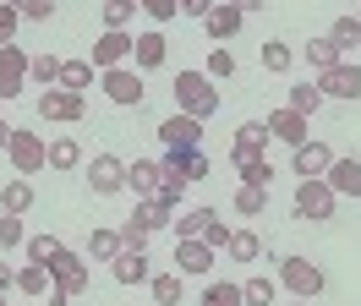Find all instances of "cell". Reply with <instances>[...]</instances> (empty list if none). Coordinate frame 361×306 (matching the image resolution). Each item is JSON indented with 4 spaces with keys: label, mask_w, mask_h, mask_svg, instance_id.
Here are the masks:
<instances>
[{
    "label": "cell",
    "mask_w": 361,
    "mask_h": 306,
    "mask_svg": "<svg viewBox=\"0 0 361 306\" xmlns=\"http://www.w3.org/2000/svg\"><path fill=\"white\" fill-rule=\"evenodd\" d=\"M132 17H137V0H110L104 6V33H126Z\"/></svg>",
    "instance_id": "obj_38"
},
{
    "label": "cell",
    "mask_w": 361,
    "mask_h": 306,
    "mask_svg": "<svg viewBox=\"0 0 361 306\" xmlns=\"http://www.w3.org/2000/svg\"><path fill=\"white\" fill-rule=\"evenodd\" d=\"M11 164H17V175H39L49 164V142L39 137V131H27V126H17L11 131Z\"/></svg>",
    "instance_id": "obj_4"
},
{
    "label": "cell",
    "mask_w": 361,
    "mask_h": 306,
    "mask_svg": "<svg viewBox=\"0 0 361 306\" xmlns=\"http://www.w3.org/2000/svg\"><path fill=\"white\" fill-rule=\"evenodd\" d=\"M61 55H33V66H27V77H33V82L39 87H61Z\"/></svg>",
    "instance_id": "obj_34"
},
{
    "label": "cell",
    "mask_w": 361,
    "mask_h": 306,
    "mask_svg": "<svg viewBox=\"0 0 361 306\" xmlns=\"http://www.w3.org/2000/svg\"><path fill=\"white\" fill-rule=\"evenodd\" d=\"M39 115L44 121H61V126H77L88 115V99L82 93H66V87H44L39 93Z\"/></svg>",
    "instance_id": "obj_6"
},
{
    "label": "cell",
    "mask_w": 361,
    "mask_h": 306,
    "mask_svg": "<svg viewBox=\"0 0 361 306\" xmlns=\"http://www.w3.org/2000/svg\"><path fill=\"white\" fill-rule=\"evenodd\" d=\"M27 66H33L27 49H17V44H6V49H0V99H17V93H23Z\"/></svg>",
    "instance_id": "obj_14"
},
{
    "label": "cell",
    "mask_w": 361,
    "mask_h": 306,
    "mask_svg": "<svg viewBox=\"0 0 361 306\" xmlns=\"http://www.w3.org/2000/svg\"><path fill=\"white\" fill-rule=\"evenodd\" d=\"M148 235H154V230H142L137 219H126V224H121V246H126V252H148Z\"/></svg>",
    "instance_id": "obj_46"
},
{
    "label": "cell",
    "mask_w": 361,
    "mask_h": 306,
    "mask_svg": "<svg viewBox=\"0 0 361 306\" xmlns=\"http://www.w3.org/2000/svg\"><path fill=\"white\" fill-rule=\"evenodd\" d=\"M214 219H219V214H214V208H186V214L176 219V240H203Z\"/></svg>",
    "instance_id": "obj_24"
},
{
    "label": "cell",
    "mask_w": 361,
    "mask_h": 306,
    "mask_svg": "<svg viewBox=\"0 0 361 306\" xmlns=\"http://www.w3.org/2000/svg\"><path fill=\"white\" fill-rule=\"evenodd\" d=\"M203 306H247V301H241V284H208Z\"/></svg>",
    "instance_id": "obj_41"
},
{
    "label": "cell",
    "mask_w": 361,
    "mask_h": 306,
    "mask_svg": "<svg viewBox=\"0 0 361 306\" xmlns=\"http://www.w3.org/2000/svg\"><path fill=\"white\" fill-rule=\"evenodd\" d=\"M132 49H137L132 33H99V44H93V66H99V71H115Z\"/></svg>",
    "instance_id": "obj_15"
},
{
    "label": "cell",
    "mask_w": 361,
    "mask_h": 306,
    "mask_svg": "<svg viewBox=\"0 0 361 306\" xmlns=\"http://www.w3.org/2000/svg\"><path fill=\"white\" fill-rule=\"evenodd\" d=\"M11 131H17V126H6V121H0V153L11 148Z\"/></svg>",
    "instance_id": "obj_53"
},
{
    "label": "cell",
    "mask_w": 361,
    "mask_h": 306,
    "mask_svg": "<svg viewBox=\"0 0 361 306\" xmlns=\"http://www.w3.org/2000/svg\"><path fill=\"white\" fill-rule=\"evenodd\" d=\"M71 301V295H61V290H49V295H44V306H66Z\"/></svg>",
    "instance_id": "obj_54"
},
{
    "label": "cell",
    "mask_w": 361,
    "mask_h": 306,
    "mask_svg": "<svg viewBox=\"0 0 361 306\" xmlns=\"http://www.w3.org/2000/svg\"><path fill=\"white\" fill-rule=\"evenodd\" d=\"M148 17H154V27H164V22H176V11H180V0H137Z\"/></svg>",
    "instance_id": "obj_45"
},
{
    "label": "cell",
    "mask_w": 361,
    "mask_h": 306,
    "mask_svg": "<svg viewBox=\"0 0 361 306\" xmlns=\"http://www.w3.org/2000/svg\"><path fill=\"white\" fill-rule=\"evenodd\" d=\"M208 170H214V164H208L203 148H192V153L164 148V159H159V175H164V180H186V186H192V180H208Z\"/></svg>",
    "instance_id": "obj_5"
},
{
    "label": "cell",
    "mask_w": 361,
    "mask_h": 306,
    "mask_svg": "<svg viewBox=\"0 0 361 306\" xmlns=\"http://www.w3.org/2000/svg\"><path fill=\"white\" fill-rule=\"evenodd\" d=\"M17 290H23V295H49V290H55V284H49V268H33V262L17 268Z\"/></svg>",
    "instance_id": "obj_37"
},
{
    "label": "cell",
    "mask_w": 361,
    "mask_h": 306,
    "mask_svg": "<svg viewBox=\"0 0 361 306\" xmlns=\"http://www.w3.org/2000/svg\"><path fill=\"white\" fill-rule=\"evenodd\" d=\"M274 290H279V284H274L269 274H252V279L241 284V301L247 306H274Z\"/></svg>",
    "instance_id": "obj_36"
},
{
    "label": "cell",
    "mask_w": 361,
    "mask_h": 306,
    "mask_svg": "<svg viewBox=\"0 0 361 306\" xmlns=\"http://www.w3.org/2000/svg\"><path fill=\"white\" fill-rule=\"evenodd\" d=\"M180 192H186V180H159V202H164V208H176Z\"/></svg>",
    "instance_id": "obj_50"
},
{
    "label": "cell",
    "mask_w": 361,
    "mask_h": 306,
    "mask_svg": "<svg viewBox=\"0 0 361 306\" xmlns=\"http://www.w3.org/2000/svg\"><path fill=\"white\" fill-rule=\"evenodd\" d=\"M329 164H334V153H329V142H317V137H307L301 148H290V170L301 175V180H323Z\"/></svg>",
    "instance_id": "obj_11"
},
{
    "label": "cell",
    "mask_w": 361,
    "mask_h": 306,
    "mask_svg": "<svg viewBox=\"0 0 361 306\" xmlns=\"http://www.w3.org/2000/svg\"><path fill=\"white\" fill-rule=\"evenodd\" d=\"M180 11H186V17H197V22H203L208 11H214V0H180Z\"/></svg>",
    "instance_id": "obj_51"
},
{
    "label": "cell",
    "mask_w": 361,
    "mask_h": 306,
    "mask_svg": "<svg viewBox=\"0 0 361 306\" xmlns=\"http://www.w3.org/2000/svg\"><path fill=\"white\" fill-rule=\"evenodd\" d=\"M317 93H323V99H361V66L356 61H339L334 71L317 77Z\"/></svg>",
    "instance_id": "obj_13"
},
{
    "label": "cell",
    "mask_w": 361,
    "mask_h": 306,
    "mask_svg": "<svg viewBox=\"0 0 361 306\" xmlns=\"http://www.w3.org/2000/svg\"><path fill=\"white\" fill-rule=\"evenodd\" d=\"M252 159H269V121H241L235 126V142H230V164L241 170Z\"/></svg>",
    "instance_id": "obj_7"
},
{
    "label": "cell",
    "mask_w": 361,
    "mask_h": 306,
    "mask_svg": "<svg viewBox=\"0 0 361 306\" xmlns=\"http://www.w3.org/2000/svg\"><path fill=\"white\" fill-rule=\"evenodd\" d=\"M203 240H208V246H214V252H225V246H230V224H225V219H214Z\"/></svg>",
    "instance_id": "obj_49"
},
{
    "label": "cell",
    "mask_w": 361,
    "mask_h": 306,
    "mask_svg": "<svg viewBox=\"0 0 361 306\" xmlns=\"http://www.w3.org/2000/svg\"><path fill=\"white\" fill-rule=\"evenodd\" d=\"M176 268L180 274H208L214 268V246L208 240H176Z\"/></svg>",
    "instance_id": "obj_20"
},
{
    "label": "cell",
    "mask_w": 361,
    "mask_h": 306,
    "mask_svg": "<svg viewBox=\"0 0 361 306\" xmlns=\"http://www.w3.org/2000/svg\"><path fill=\"white\" fill-rule=\"evenodd\" d=\"M88 186H93V197H115L121 186H126V164H121L115 153H93V164H88Z\"/></svg>",
    "instance_id": "obj_12"
},
{
    "label": "cell",
    "mask_w": 361,
    "mask_h": 306,
    "mask_svg": "<svg viewBox=\"0 0 361 306\" xmlns=\"http://www.w3.org/2000/svg\"><path fill=\"white\" fill-rule=\"evenodd\" d=\"M285 109L290 115H301V121H312L317 109H323V93H317V82H295L290 99H285Z\"/></svg>",
    "instance_id": "obj_26"
},
{
    "label": "cell",
    "mask_w": 361,
    "mask_h": 306,
    "mask_svg": "<svg viewBox=\"0 0 361 306\" xmlns=\"http://www.w3.org/2000/svg\"><path fill=\"white\" fill-rule=\"evenodd\" d=\"M61 87H66V93H88L93 87V61H66L61 66Z\"/></svg>",
    "instance_id": "obj_33"
},
{
    "label": "cell",
    "mask_w": 361,
    "mask_h": 306,
    "mask_svg": "<svg viewBox=\"0 0 361 306\" xmlns=\"http://www.w3.org/2000/svg\"><path fill=\"white\" fill-rule=\"evenodd\" d=\"M99 82H104V93H110V104H121V109H132V104H142V99H148V87H142V71H126V66L104 71Z\"/></svg>",
    "instance_id": "obj_10"
},
{
    "label": "cell",
    "mask_w": 361,
    "mask_h": 306,
    "mask_svg": "<svg viewBox=\"0 0 361 306\" xmlns=\"http://www.w3.org/2000/svg\"><path fill=\"white\" fill-rule=\"evenodd\" d=\"M274 268H279V284L295 290V301H317V295H323V284H329V274H323L312 257H279Z\"/></svg>",
    "instance_id": "obj_2"
},
{
    "label": "cell",
    "mask_w": 361,
    "mask_h": 306,
    "mask_svg": "<svg viewBox=\"0 0 361 306\" xmlns=\"http://www.w3.org/2000/svg\"><path fill=\"white\" fill-rule=\"evenodd\" d=\"M301 61H307V66L317 71V77H323V71H334V66L345 61V55H339V49H334L329 39H307V44H301Z\"/></svg>",
    "instance_id": "obj_23"
},
{
    "label": "cell",
    "mask_w": 361,
    "mask_h": 306,
    "mask_svg": "<svg viewBox=\"0 0 361 306\" xmlns=\"http://www.w3.org/2000/svg\"><path fill=\"white\" fill-rule=\"evenodd\" d=\"M263 208H269V192H263V186H241V192H235V214L241 219H257Z\"/></svg>",
    "instance_id": "obj_39"
},
{
    "label": "cell",
    "mask_w": 361,
    "mask_h": 306,
    "mask_svg": "<svg viewBox=\"0 0 361 306\" xmlns=\"http://www.w3.org/2000/svg\"><path fill=\"white\" fill-rule=\"evenodd\" d=\"M49 284H55L61 295H82V290H88V257H82V252H61V257L49 262Z\"/></svg>",
    "instance_id": "obj_8"
},
{
    "label": "cell",
    "mask_w": 361,
    "mask_h": 306,
    "mask_svg": "<svg viewBox=\"0 0 361 306\" xmlns=\"http://www.w3.org/2000/svg\"><path fill=\"white\" fill-rule=\"evenodd\" d=\"M33 208V186L27 180H6L0 186V214H27Z\"/></svg>",
    "instance_id": "obj_29"
},
{
    "label": "cell",
    "mask_w": 361,
    "mask_h": 306,
    "mask_svg": "<svg viewBox=\"0 0 361 306\" xmlns=\"http://www.w3.org/2000/svg\"><path fill=\"white\" fill-rule=\"evenodd\" d=\"M0 246H27L23 214H0Z\"/></svg>",
    "instance_id": "obj_43"
},
{
    "label": "cell",
    "mask_w": 361,
    "mask_h": 306,
    "mask_svg": "<svg viewBox=\"0 0 361 306\" xmlns=\"http://www.w3.org/2000/svg\"><path fill=\"white\" fill-rule=\"evenodd\" d=\"M159 142L164 148H180V153H192V148H203V121H192V115H164L159 121Z\"/></svg>",
    "instance_id": "obj_9"
},
{
    "label": "cell",
    "mask_w": 361,
    "mask_h": 306,
    "mask_svg": "<svg viewBox=\"0 0 361 306\" xmlns=\"http://www.w3.org/2000/svg\"><path fill=\"white\" fill-rule=\"evenodd\" d=\"M329 44H334L339 55H345V49H356V44H361V22L350 17V11H345V17H334V27H329Z\"/></svg>",
    "instance_id": "obj_32"
},
{
    "label": "cell",
    "mask_w": 361,
    "mask_h": 306,
    "mask_svg": "<svg viewBox=\"0 0 361 306\" xmlns=\"http://www.w3.org/2000/svg\"><path fill=\"white\" fill-rule=\"evenodd\" d=\"M323 180H329L334 197H361V159H334Z\"/></svg>",
    "instance_id": "obj_16"
},
{
    "label": "cell",
    "mask_w": 361,
    "mask_h": 306,
    "mask_svg": "<svg viewBox=\"0 0 361 306\" xmlns=\"http://www.w3.org/2000/svg\"><path fill=\"white\" fill-rule=\"evenodd\" d=\"M159 180H164V175H159V159H132V164H126V186L137 192V202H142V197H159Z\"/></svg>",
    "instance_id": "obj_18"
},
{
    "label": "cell",
    "mask_w": 361,
    "mask_h": 306,
    "mask_svg": "<svg viewBox=\"0 0 361 306\" xmlns=\"http://www.w3.org/2000/svg\"><path fill=\"white\" fill-rule=\"evenodd\" d=\"M241 22H247V11H241V6H219V0H214V11H208L203 17V27H208V39H235V33H241Z\"/></svg>",
    "instance_id": "obj_17"
},
{
    "label": "cell",
    "mask_w": 361,
    "mask_h": 306,
    "mask_svg": "<svg viewBox=\"0 0 361 306\" xmlns=\"http://www.w3.org/2000/svg\"><path fill=\"white\" fill-rule=\"evenodd\" d=\"M121 252H126V246H121V230H93L82 257H88V262H115Z\"/></svg>",
    "instance_id": "obj_25"
},
{
    "label": "cell",
    "mask_w": 361,
    "mask_h": 306,
    "mask_svg": "<svg viewBox=\"0 0 361 306\" xmlns=\"http://www.w3.org/2000/svg\"><path fill=\"white\" fill-rule=\"evenodd\" d=\"M6 290H17V274H11L6 262H0V295H6Z\"/></svg>",
    "instance_id": "obj_52"
},
{
    "label": "cell",
    "mask_w": 361,
    "mask_h": 306,
    "mask_svg": "<svg viewBox=\"0 0 361 306\" xmlns=\"http://www.w3.org/2000/svg\"><path fill=\"white\" fill-rule=\"evenodd\" d=\"M17 6H0V49H6V44H17Z\"/></svg>",
    "instance_id": "obj_48"
},
{
    "label": "cell",
    "mask_w": 361,
    "mask_h": 306,
    "mask_svg": "<svg viewBox=\"0 0 361 306\" xmlns=\"http://www.w3.org/2000/svg\"><path fill=\"white\" fill-rule=\"evenodd\" d=\"M269 137H279V142H290V148H301V142L312 137V126H307L301 115H290V109H274V115H269Z\"/></svg>",
    "instance_id": "obj_19"
},
{
    "label": "cell",
    "mask_w": 361,
    "mask_h": 306,
    "mask_svg": "<svg viewBox=\"0 0 361 306\" xmlns=\"http://www.w3.org/2000/svg\"><path fill=\"white\" fill-rule=\"evenodd\" d=\"M225 252H230V262H257V257H263V240L252 235V230H230Z\"/></svg>",
    "instance_id": "obj_30"
},
{
    "label": "cell",
    "mask_w": 361,
    "mask_h": 306,
    "mask_svg": "<svg viewBox=\"0 0 361 306\" xmlns=\"http://www.w3.org/2000/svg\"><path fill=\"white\" fill-rule=\"evenodd\" d=\"M0 306H6V295H0Z\"/></svg>",
    "instance_id": "obj_56"
},
{
    "label": "cell",
    "mask_w": 361,
    "mask_h": 306,
    "mask_svg": "<svg viewBox=\"0 0 361 306\" xmlns=\"http://www.w3.org/2000/svg\"><path fill=\"white\" fill-rule=\"evenodd\" d=\"M214 77H235V55L230 49H208V82Z\"/></svg>",
    "instance_id": "obj_47"
},
{
    "label": "cell",
    "mask_w": 361,
    "mask_h": 306,
    "mask_svg": "<svg viewBox=\"0 0 361 306\" xmlns=\"http://www.w3.org/2000/svg\"><path fill=\"white\" fill-rule=\"evenodd\" d=\"M339 197L329 192V180H295V219H312V224H329L334 219Z\"/></svg>",
    "instance_id": "obj_3"
},
{
    "label": "cell",
    "mask_w": 361,
    "mask_h": 306,
    "mask_svg": "<svg viewBox=\"0 0 361 306\" xmlns=\"http://www.w3.org/2000/svg\"><path fill=\"white\" fill-rule=\"evenodd\" d=\"M17 6V17H27V22H49L55 17V0H11Z\"/></svg>",
    "instance_id": "obj_44"
},
{
    "label": "cell",
    "mask_w": 361,
    "mask_h": 306,
    "mask_svg": "<svg viewBox=\"0 0 361 306\" xmlns=\"http://www.w3.org/2000/svg\"><path fill=\"white\" fill-rule=\"evenodd\" d=\"M82 164V142L77 137H55L49 142V170H77Z\"/></svg>",
    "instance_id": "obj_28"
},
{
    "label": "cell",
    "mask_w": 361,
    "mask_h": 306,
    "mask_svg": "<svg viewBox=\"0 0 361 306\" xmlns=\"http://www.w3.org/2000/svg\"><path fill=\"white\" fill-rule=\"evenodd\" d=\"M290 306H312V301H290Z\"/></svg>",
    "instance_id": "obj_55"
},
{
    "label": "cell",
    "mask_w": 361,
    "mask_h": 306,
    "mask_svg": "<svg viewBox=\"0 0 361 306\" xmlns=\"http://www.w3.org/2000/svg\"><path fill=\"white\" fill-rule=\"evenodd\" d=\"M257 55H263V71H290V66H295V49L285 39H269Z\"/></svg>",
    "instance_id": "obj_35"
},
{
    "label": "cell",
    "mask_w": 361,
    "mask_h": 306,
    "mask_svg": "<svg viewBox=\"0 0 361 306\" xmlns=\"http://www.w3.org/2000/svg\"><path fill=\"white\" fill-rule=\"evenodd\" d=\"M132 219H137V224H142V230H164V224H176V208H164L159 197H142Z\"/></svg>",
    "instance_id": "obj_27"
},
{
    "label": "cell",
    "mask_w": 361,
    "mask_h": 306,
    "mask_svg": "<svg viewBox=\"0 0 361 306\" xmlns=\"http://www.w3.org/2000/svg\"><path fill=\"white\" fill-rule=\"evenodd\" d=\"M148 268H154V262H148V252H121V257L110 262L115 284H142V279H148Z\"/></svg>",
    "instance_id": "obj_22"
},
{
    "label": "cell",
    "mask_w": 361,
    "mask_h": 306,
    "mask_svg": "<svg viewBox=\"0 0 361 306\" xmlns=\"http://www.w3.org/2000/svg\"><path fill=\"white\" fill-rule=\"evenodd\" d=\"M23 252H27V262H33V268H49V262L66 252V246H61L55 235H27V246H23Z\"/></svg>",
    "instance_id": "obj_31"
},
{
    "label": "cell",
    "mask_w": 361,
    "mask_h": 306,
    "mask_svg": "<svg viewBox=\"0 0 361 306\" xmlns=\"http://www.w3.org/2000/svg\"><path fill=\"white\" fill-rule=\"evenodd\" d=\"M154 301L159 306H180V274H159L154 279Z\"/></svg>",
    "instance_id": "obj_42"
},
{
    "label": "cell",
    "mask_w": 361,
    "mask_h": 306,
    "mask_svg": "<svg viewBox=\"0 0 361 306\" xmlns=\"http://www.w3.org/2000/svg\"><path fill=\"white\" fill-rule=\"evenodd\" d=\"M176 109L192 121H208L219 109V93L208 82V71H176Z\"/></svg>",
    "instance_id": "obj_1"
},
{
    "label": "cell",
    "mask_w": 361,
    "mask_h": 306,
    "mask_svg": "<svg viewBox=\"0 0 361 306\" xmlns=\"http://www.w3.org/2000/svg\"><path fill=\"white\" fill-rule=\"evenodd\" d=\"M241 186H263V192H269V186H274V164H269V159L241 164Z\"/></svg>",
    "instance_id": "obj_40"
},
{
    "label": "cell",
    "mask_w": 361,
    "mask_h": 306,
    "mask_svg": "<svg viewBox=\"0 0 361 306\" xmlns=\"http://www.w3.org/2000/svg\"><path fill=\"white\" fill-rule=\"evenodd\" d=\"M164 55H170V44H164V33H159V27L137 33V49H132L137 71H154V66H164Z\"/></svg>",
    "instance_id": "obj_21"
}]
</instances>
